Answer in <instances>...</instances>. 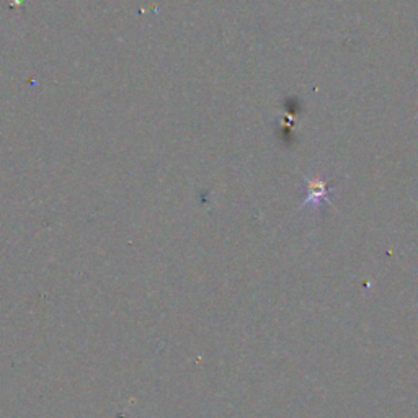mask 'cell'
Returning <instances> with one entry per match:
<instances>
[{
    "mask_svg": "<svg viewBox=\"0 0 418 418\" xmlns=\"http://www.w3.org/2000/svg\"><path fill=\"white\" fill-rule=\"evenodd\" d=\"M307 198L299 209H319L327 208L334 203L335 188L332 185L335 180H322L319 176H304Z\"/></svg>",
    "mask_w": 418,
    "mask_h": 418,
    "instance_id": "6da1fadb",
    "label": "cell"
}]
</instances>
